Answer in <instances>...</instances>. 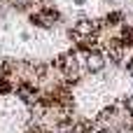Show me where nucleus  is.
<instances>
[{"label": "nucleus", "instance_id": "f257e3e1", "mask_svg": "<svg viewBox=\"0 0 133 133\" xmlns=\"http://www.w3.org/2000/svg\"><path fill=\"white\" fill-rule=\"evenodd\" d=\"M98 30H101V21H96V19H79V21L72 23V28L68 30V35H70V40L79 42L84 37H94Z\"/></svg>", "mask_w": 133, "mask_h": 133}, {"label": "nucleus", "instance_id": "f03ea898", "mask_svg": "<svg viewBox=\"0 0 133 133\" xmlns=\"http://www.w3.org/2000/svg\"><path fill=\"white\" fill-rule=\"evenodd\" d=\"M105 51L103 49H91V51H87V56H84V65H87V70L89 72H101L103 68H105Z\"/></svg>", "mask_w": 133, "mask_h": 133}, {"label": "nucleus", "instance_id": "7ed1b4c3", "mask_svg": "<svg viewBox=\"0 0 133 133\" xmlns=\"http://www.w3.org/2000/svg\"><path fill=\"white\" fill-rule=\"evenodd\" d=\"M126 108L133 112V96H129V98H126Z\"/></svg>", "mask_w": 133, "mask_h": 133}, {"label": "nucleus", "instance_id": "20e7f679", "mask_svg": "<svg viewBox=\"0 0 133 133\" xmlns=\"http://www.w3.org/2000/svg\"><path fill=\"white\" fill-rule=\"evenodd\" d=\"M72 2H75V5H84L87 0H72Z\"/></svg>", "mask_w": 133, "mask_h": 133}]
</instances>
